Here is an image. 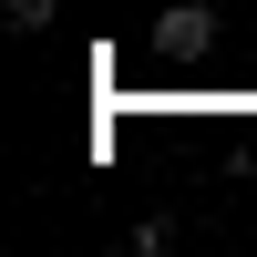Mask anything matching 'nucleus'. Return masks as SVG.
Masks as SVG:
<instances>
[{"mask_svg": "<svg viewBox=\"0 0 257 257\" xmlns=\"http://www.w3.org/2000/svg\"><path fill=\"white\" fill-rule=\"evenodd\" d=\"M0 11H11V31H52V11H62V0H0Z\"/></svg>", "mask_w": 257, "mask_h": 257, "instance_id": "obj_1", "label": "nucleus"}]
</instances>
